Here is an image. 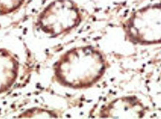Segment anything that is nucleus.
<instances>
[{"label":"nucleus","instance_id":"3","mask_svg":"<svg viewBox=\"0 0 161 119\" xmlns=\"http://www.w3.org/2000/svg\"><path fill=\"white\" fill-rule=\"evenodd\" d=\"M23 0H0V12L12 11L19 7Z\"/></svg>","mask_w":161,"mask_h":119},{"label":"nucleus","instance_id":"2","mask_svg":"<svg viewBox=\"0 0 161 119\" xmlns=\"http://www.w3.org/2000/svg\"><path fill=\"white\" fill-rule=\"evenodd\" d=\"M80 20L79 9L70 0H56L42 13L40 24L43 31L58 34L75 26Z\"/></svg>","mask_w":161,"mask_h":119},{"label":"nucleus","instance_id":"1","mask_svg":"<svg viewBox=\"0 0 161 119\" xmlns=\"http://www.w3.org/2000/svg\"><path fill=\"white\" fill-rule=\"evenodd\" d=\"M130 36L138 42H161V2L150 4L136 10L126 23Z\"/></svg>","mask_w":161,"mask_h":119}]
</instances>
